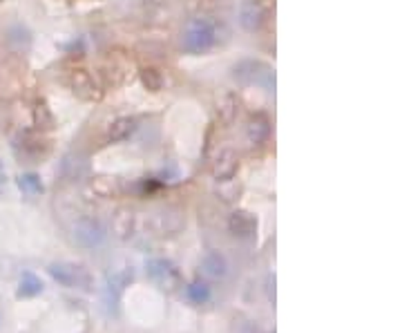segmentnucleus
I'll list each match as a JSON object with an SVG mask.
<instances>
[{
	"instance_id": "f257e3e1",
	"label": "nucleus",
	"mask_w": 402,
	"mask_h": 333,
	"mask_svg": "<svg viewBox=\"0 0 402 333\" xmlns=\"http://www.w3.org/2000/svg\"><path fill=\"white\" fill-rule=\"evenodd\" d=\"M219 41V30H217V23L210 21V18H195L190 21L186 32H184V50L188 54H206L210 52Z\"/></svg>"
},
{
	"instance_id": "f03ea898",
	"label": "nucleus",
	"mask_w": 402,
	"mask_h": 333,
	"mask_svg": "<svg viewBox=\"0 0 402 333\" xmlns=\"http://www.w3.org/2000/svg\"><path fill=\"white\" fill-rule=\"evenodd\" d=\"M233 76L244 85H260L266 92L275 90V70L264 61L244 59L233 65Z\"/></svg>"
},
{
	"instance_id": "7ed1b4c3",
	"label": "nucleus",
	"mask_w": 402,
	"mask_h": 333,
	"mask_svg": "<svg viewBox=\"0 0 402 333\" xmlns=\"http://www.w3.org/2000/svg\"><path fill=\"white\" fill-rule=\"evenodd\" d=\"M47 273L52 275L54 282H59L65 289H79L90 291L92 289V275L88 269L74 262H52L47 266Z\"/></svg>"
},
{
	"instance_id": "20e7f679",
	"label": "nucleus",
	"mask_w": 402,
	"mask_h": 333,
	"mask_svg": "<svg viewBox=\"0 0 402 333\" xmlns=\"http://www.w3.org/2000/svg\"><path fill=\"white\" fill-rule=\"evenodd\" d=\"M105 226L97 217H81L72 226V240L81 246V249H99L105 244Z\"/></svg>"
},
{
	"instance_id": "39448f33",
	"label": "nucleus",
	"mask_w": 402,
	"mask_h": 333,
	"mask_svg": "<svg viewBox=\"0 0 402 333\" xmlns=\"http://www.w3.org/2000/svg\"><path fill=\"white\" fill-rule=\"evenodd\" d=\"M16 148H21L18 157L25 159L27 164H41V161L47 157V152H50L47 141L32 135V132H25V135H21V139L16 141Z\"/></svg>"
},
{
	"instance_id": "423d86ee",
	"label": "nucleus",
	"mask_w": 402,
	"mask_h": 333,
	"mask_svg": "<svg viewBox=\"0 0 402 333\" xmlns=\"http://www.w3.org/2000/svg\"><path fill=\"white\" fill-rule=\"evenodd\" d=\"M70 90L81 101H97L99 99V85L88 70H72L70 74Z\"/></svg>"
},
{
	"instance_id": "0eeeda50",
	"label": "nucleus",
	"mask_w": 402,
	"mask_h": 333,
	"mask_svg": "<svg viewBox=\"0 0 402 333\" xmlns=\"http://www.w3.org/2000/svg\"><path fill=\"white\" fill-rule=\"evenodd\" d=\"M126 284H128V275L121 273V271L108 275V280H105L103 300H105V307H108L112 316H119V304H121V296H123Z\"/></svg>"
},
{
	"instance_id": "6e6552de",
	"label": "nucleus",
	"mask_w": 402,
	"mask_h": 333,
	"mask_svg": "<svg viewBox=\"0 0 402 333\" xmlns=\"http://www.w3.org/2000/svg\"><path fill=\"white\" fill-rule=\"evenodd\" d=\"M239 25H242L248 34L260 32L266 25V9L262 7V3H257V0H246L242 9H239Z\"/></svg>"
},
{
	"instance_id": "1a4fd4ad",
	"label": "nucleus",
	"mask_w": 402,
	"mask_h": 333,
	"mask_svg": "<svg viewBox=\"0 0 402 333\" xmlns=\"http://www.w3.org/2000/svg\"><path fill=\"white\" fill-rule=\"evenodd\" d=\"M146 271H148V275L159 284L161 289H170L172 284L179 280V271L175 269V264L168 262V260H161V258L150 260L146 264Z\"/></svg>"
},
{
	"instance_id": "9d476101",
	"label": "nucleus",
	"mask_w": 402,
	"mask_h": 333,
	"mask_svg": "<svg viewBox=\"0 0 402 333\" xmlns=\"http://www.w3.org/2000/svg\"><path fill=\"white\" fill-rule=\"evenodd\" d=\"M228 228H231V233L239 237V240H255L257 220H255V215L248 211H235L228 217Z\"/></svg>"
},
{
	"instance_id": "9b49d317",
	"label": "nucleus",
	"mask_w": 402,
	"mask_h": 333,
	"mask_svg": "<svg viewBox=\"0 0 402 333\" xmlns=\"http://www.w3.org/2000/svg\"><path fill=\"white\" fill-rule=\"evenodd\" d=\"M137 128H139L137 117H119L108 126L105 141H108V144H121V141H128L134 132H137Z\"/></svg>"
},
{
	"instance_id": "f8f14e48",
	"label": "nucleus",
	"mask_w": 402,
	"mask_h": 333,
	"mask_svg": "<svg viewBox=\"0 0 402 333\" xmlns=\"http://www.w3.org/2000/svg\"><path fill=\"white\" fill-rule=\"evenodd\" d=\"M271 139V121H268L264 114H255V117L248 121L246 126V141L248 146L260 148L266 141Z\"/></svg>"
},
{
	"instance_id": "ddd939ff",
	"label": "nucleus",
	"mask_w": 402,
	"mask_h": 333,
	"mask_svg": "<svg viewBox=\"0 0 402 333\" xmlns=\"http://www.w3.org/2000/svg\"><path fill=\"white\" fill-rule=\"evenodd\" d=\"M239 170V157L233 150H222L213 166V175L217 182H231Z\"/></svg>"
},
{
	"instance_id": "4468645a",
	"label": "nucleus",
	"mask_w": 402,
	"mask_h": 333,
	"mask_svg": "<svg viewBox=\"0 0 402 333\" xmlns=\"http://www.w3.org/2000/svg\"><path fill=\"white\" fill-rule=\"evenodd\" d=\"M32 121L38 132H52L56 128V117L45 99H38L32 108Z\"/></svg>"
},
{
	"instance_id": "2eb2a0df",
	"label": "nucleus",
	"mask_w": 402,
	"mask_h": 333,
	"mask_svg": "<svg viewBox=\"0 0 402 333\" xmlns=\"http://www.w3.org/2000/svg\"><path fill=\"white\" fill-rule=\"evenodd\" d=\"M45 291V284L43 280L38 278L34 271H23L21 275V282H18V291H16V298L18 300H32L36 296H41Z\"/></svg>"
},
{
	"instance_id": "dca6fc26",
	"label": "nucleus",
	"mask_w": 402,
	"mask_h": 333,
	"mask_svg": "<svg viewBox=\"0 0 402 333\" xmlns=\"http://www.w3.org/2000/svg\"><path fill=\"white\" fill-rule=\"evenodd\" d=\"M201 269H204L206 275H210V278H226L228 275V260L224 253L219 251H208L204 258H201Z\"/></svg>"
},
{
	"instance_id": "f3484780",
	"label": "nucleus",
	"mask_w": 402,
	"mask_h": 333,
	"mask_svg": "<svg viewBox=\"0 0 402 333\" xmlns=\"http://www.w3.org/2000/svg\"><path fill=\"white\" fill-rule=\"evenodd\" d=\"M237 110H239V101L235 94L226 92L217 99V114L224 123H233L237 117Z\"/></svg>"
},
{
	"instance_id": "a211bd4d",
	"label": "nucleus",
	"mask_w": 402,
	"mask_h": 333,
	"mask_svg": "<svg viewBox=\"0 0 402 333\" xmlns=\"http://www.w3.org/2000/svg\"><path fill=\"white\" fill-rule=\"evenodd\" d=\"M186 298L193 304H197V307H201V304H208L210 300H213V291H210L206 282L195 280L186 287Z\"/></svg>"
},
{
	"instance_id": "6ab92c4d",
	"label": "nucleus",
	"mask_w": 402,
	"mask_h": 333,
	"mask_svg": "<svg viewBox=\"0 0 402 333\" xmlns=\"http://www.w3.org/2000/svg\"><path fill=\"white\" fill-rule=\"evenodd\" d=\"M16 184H18V188H21V193L27 197H38V195L45 193V186L36 173H23L21 177H18Z\"/></svg>"
},
{
	"instance_id": "aec40b11",
	"label": "nucleus",
	"mask_w": 402,
	"mask_h": 333,
	"mask_svg": "<svg viewBox=\"0 0 402 333\" xmlns=\"http://www.w3.org/2000/svg\"><path fill=\"white\" fill-rule=\"evenodd\" d=\"M141 85L148 92H161L164 90V76L155 68H143L141 70Z\"/></svg>"
},
{
	"instance_id": "412c9836",
	"label": "nucleus",
	"mask_w": 402,
	"mask_h": 333,
	"mask_svg": "<svg viewBox=\"0 0 402 333\" xmlns=\"http://www.w3.org/2000/svg\"><path fill=\"white\" fill-rule=\"evenodd\" d=\"M94 188H97L101 195H112V193H117V190H119V179L99 177L97 182H94Z\"/></svg>"
},
{
	"instance_id": "4be33fe9",
	"label": "nucleus",
	"mask_w": 402,
	"mask_h": 333,
	"mask_svg": "<svg viewBox=\"0 0 402 333\" xmlns=\"http://www.w3.org/2000/svg\"><path fill=\"white\" fill-rule=\"evenodd\" d=\"M7 182V173H5V164H3V159H0V186H3Z\"/></svg>"
},
{
	"instance_id": "5701e85b",
	"label": "nucleus",
	"mask_w": 402,
	"mask_h": 333,
	"mask_svg": "<svg viewBox=\"0 0 402 333\" xmlns=\"http://www.w3.org/2000/svg\"><path fill=\"white\" fill-rule=\"evenodd\" d=\"M0 3H3V0H0Z\"/></svg>"
}]
</instances>
